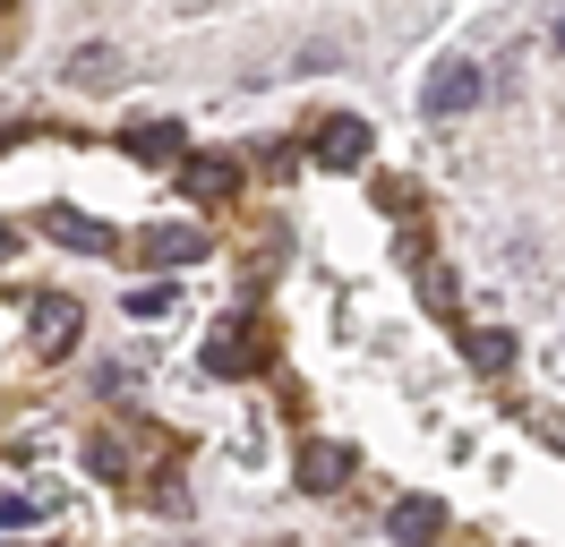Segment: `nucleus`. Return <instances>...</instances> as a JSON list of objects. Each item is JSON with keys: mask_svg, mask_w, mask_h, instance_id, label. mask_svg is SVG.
Returning a JSON list of instances; mask_svg holds the SVG:
<instances>
[{"mask_svg": "<svg viewBox=\"0 0 565 547\" xmlns=\"http://www.w3.org/2000/svg\"><path fill=\"white\" fill-rule=\"evenodd\" d=\"M480 95H489V68H471V61H446V68H437V77L420 86V111H428V120H462V111H471Z\"/></svg>", "mask_w": 565, "mask_h": 547, "instance_id": "nucleus-1", "label": "nucleus"}, {"mask_svg": "<svg viewBox=\"0 0 565 547\" xmlns=\"http://www.w3.org/2000/svg\"><path fill=\"white\" fill-rule=\"evenodd\" d=\"M180 197H198V205L241 197V163H223V154H189V163H180Z\"/></svg>", "mask_w": 565, "mask_h": 547, "instance_id": "nucleus-2", "label": "nucleus"}, {"mask_svg": "<svg viewBox=\"0 0 565 547\" xmlns=\"http://www.w3.org/2000/svg\"><path fill=\"white\" fill-rule=\"evenodd\" d=\"M206 368L214 376H248V368H257V325H248V317H223V325H214Z\"/></svg>", "mask_w": 565, "mask_h": 547, "instance_id": "nucleus-3", "label": "nucleus"}, {"mask_svg": "<svg viewBox=\"0 0 565 547\" xmlns=\"http://www.w3.org/2000/svg\"><path fill=\"white\" fill-rule=\"evenodd\" d=\"M343 479H352V444H326V437L300 444V487H309V496H334Z\"/></svg>", "mask_w": 565, "mask_h": 547, "instance_id": "nucleus-4", "label": "nucleus"}, {"mask_svg": "<svg viewBox=\"0 0 565 547\" xmlns=\"http://www.w3.org/2000/svg\"><path fill=\"white\" fill-rule=\"evenodd\" d=\"M309 154H318L326 171H360V163H369V120H326Z\"/></svg>", "mask_w": 565, "mask_h": 547, "instance_id": "nucleus-5", "label": "nucleus"}, {"mask_svg": "<svg viewBox=\"0 0 565 547\" xmlns=\"http://www.w3.org/2000/svg\"><path fill=\"white\" fill-rule=\"evenodd\" d=\"M386 530L403 547H428V539H446V505H437V496H403V505L386 513Z\"/></svg>", "mask_w": 565, "mask_h": 547, "instance_id": "nucleus-6", "label": "nucleus"}, {"mask_svg": "<svg viewBox=\"0 0 565 547\" xmlns=\"http://www.w3.org/2000/svg\"><path fill=\"white\" fill-rule=\"evenodd\" d=\"M26 325H35V351H43V360H61V351L77 342V308L70 300H35V308H26Z\"/></svg>", "mask_w": 565, "mask_h": 547, "instance_id": "nucleus-7", "label": "nucleus"}, {"mask_svg": "<svg viewBox=\"0 0 565 547\" xmlns=\"http://www.w3.org/2000/svg\"><path fill=\"white\" fill-rule=\"evenodd\" d=\"M129 154H138V163H189V137H180L172 120H138V129H129Z\"/></svg>", "mask_w": 565, "mask_h": 547, "instance_id": "nucleus-8", "label": "nucleus"}, {"mask_svg": "<svg viewBox=\"0 0 565 547\" xmlns=\"http://www.w3.org/2000/svg\"><path fill=\"white\" fill-rule=\"evenodd\" d=\"M189 257H206V232H180V223L146 232V266H189Z\"/></svg>", "mask_w": 565, "mask_h": 547, "instance_id": "nucleus-9", "label": "nucleus"}, {"mask_svg": "<svg viewBox=\"0 0 565 547\" xmlns=\"http://www.w3.org/2000/svg\"><path fill=\"white\" fill-rule=\"evenodd\" d=\"M43 232L61 239V248H86V257H104V248H111V232H104V223H86V214H43Z\"/></svg>", "mask_w": 565, "mask_h": 547, "instance_id": "nucleus-10", "label": "nucleus"}, {"mask_svg": "<svg viewBox=\"0 0 565 547\" xmlns=\"http://www.w3.org/2000/svg\"><path fill=\"white\" fill-rule=\"evenodd\" d=\"M471 368L505 376V368H514V334H497V325H480V334H471Z\"/></svg>", "mask_w": 565, "mask_h": 547, "instance_id": "nucleus-11", "label": "nucleus"}, {"mask_svg": "<svg viewBox=\"0 0 565 547\" xmlns=\"http://www.w3.org/2000/svg\"><path fill=\"white\" fill-rule=\"evenodd\" d=\"M86 471H104V479H129V444H120V437H86Z\"/></svg>", "mask_w": 565, "mask_h": 547, "instance_id": "nucleus-12", "label": "nucleus"}, {"mask_svg": "<svg viewBox=\"0 0 565 547\" xmlns=\"http://www.w3.org/2000/svg\"><path fill=\"white\" fill-rule=\"evenodd\" d=\"M70 77H86V86H111V77H120V61H111L104 43H86V52H70Z\"/></svg>", "mask_w": 565, "mask_h": 547, "instance_id": "nucleus-13", "label": "nucleus"}, {"mask_svg": "<svg viewBox=\"0 0 565 547\" xmlns=\"http://www.w3.org/2000/svg\"><path fill=\"white\" fill-rule=\"evenodd\" d=\"M43 496H0V530H26V522H43Z\"/></svg>", "mask_w": 565, "mask_h": 547, "instance_id": "nucleus-14", "label": "nucleus"}, {"mask_svg": "<svg viewBox=\"0 0 565 547\" xmlns=\"http://www.w3.org/2000/svg\"><path fill=\"white\" fill-rule=\"evenodd\" d=\"M420 300L437 308V317H455V282H446V266H428V274H420Z\"/></svg>", "mask_w": 565, "mask_h": 547, "instance_id": "nucleus-15", "label": "nucleus"}, {"mask_svg": "<svg viewBox=\"0 0 565 547\" xmlns=\"http://www.w3.org/2000/svg\"><path fill=\"white\" fill-rule=\"evenodd\" d=\"M129 317H138V325H146V317H172V282H154V291H129Z\"/></svg>", "mask_w": 565, "mask_h": 547, "instance_id": "nucleus-16", "label": "nucleus"}, {"mask_svg": "<svg viewBox=\"0 0 565 547\" xmlns=\"http://www.w3.org/2000/svg\"><path fill=\"white\" fill-rule=\"evenodd\" d=\"M557 61H565V9H557Z\"/></svg>", "mask_w": 565, "mask_h": 547, "instance_id": "nucleus-17", "label": "nucleus"}]
</instances>
